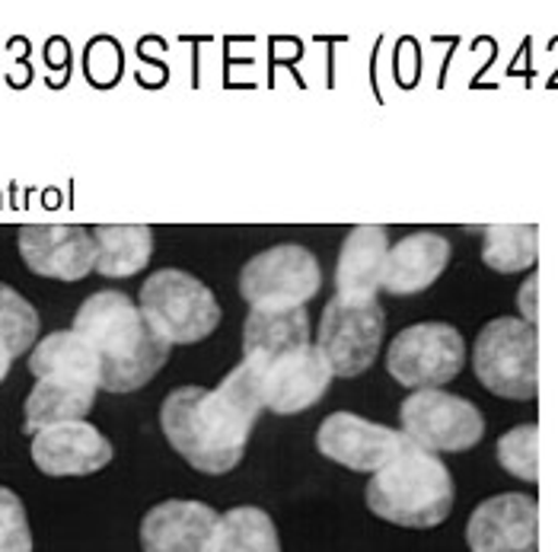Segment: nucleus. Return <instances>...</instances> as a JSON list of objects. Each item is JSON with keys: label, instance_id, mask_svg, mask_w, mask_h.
<instances>
[{"label": "nucleus", "instance_id": "obj_7", "mask_svg": "<svg viewBox=\"0 0 558 552\" xmlns=\"http://www.w3.org/2000/svg\"><path fill=\"white\" fill-rule=\"evenodd\" d=\"M466 364L463 333L450 323H415L387 348L389 377L409 389H440Z\"/></svg>", "mask_w": 558, "mask_h": 552}, {"label": "nucleus", "instance_id": "obj_16", "mask_svg": "<svg viewBox=\"0 0 558 552\" xmlns=\"http://www.w3.org/2000/svg\"><path fill=\"white\" fill-rule=\"evenodd\" d=\"M389 237L377 224L354 227L342 243L336 265V298L344 303H371L380 300L384 268H387Z\"/></svg>", "mask_w": 558, "mask_h": 552}, {"label": "nucleus", "instance_id": "obj_2", "mask_svg": "<svg viewBox=\"0 0 558 552\" xmlns=\"http://www.w3.org/2000/svg\"><path fill=\"white\" fill-rule=\"evenodd\" d=\"M77 336H84L102 364V389L134 393L157 377L170 358V341L163 339L141 307L122 291H96L74 313Z\"/></svg>", "mask_w": 558, "mask_h": 552}, {"label": "nucleus", "instance_id": "obj_19", "mask_svg": "<svg viewBox=\"0 0 558 552\" xmlns=\"http://www.w3.org/2000/svg\"><path fill=\"white\" fill-rule=\"evenodd\" d=\"M99 386L71 377H43L36 381L33 393L23 406V431L39 434L45 428L64 425V422H84L96 403Z\"/></svg>", "mask_w": 558, "mask_h": 552}, {"label": "nucleus", "instance_id": "obj_26", "mask_svg": "<svg viewBox=\"0 0 558 552\" xmlns=\"http://www.w3.org/2000/svg\"><path fill=\"white\" fill-rule=\"evenodd\" d=\"M0 552H33V530L23 499L0 485Z\"/></svg>", "mask_w": 558, "mask_h": 552}, {"label": "nucleus", "instance_id": "obj_27", "mask_svg": "<svg viewBox=\"0 0 558 552\" xmlns=\"http://www.w3.org/2000/svg\"><path fill=\"white\" fill-rule=\"evenodd\" d=\"M536 288H539V278H536V272H533V275H526V281H523V288H520V295H517L520 313H523V323H530V326H536Z\"/></svg>", "mask_w": 558, "mask_h": 552}, {"label": "nucleus", "instance_id": "obj_24", "mask_svg": "<svg viewBox=\"0 0 558 552\" xmlns=\"http://www.w3.org/2000/svg\"><path fill=\"white\" fill-rule=\"evenodd\" d=\"M0 339L13 358L39 345V313L16 288L0 281Z\"/></svg>", "mask_w": 558, "mask_h": 552}, {"label": "nucleus", "instance_id": "obj_6", "mask_svg": "<svg viewBox=\"0 0 558 552\" xmlns=\"http://www.w3.org/2000/svg\"><path fill=\"white\" fill-rule=\"evenodd\" d=\"M319 288V262L301 243L262 250L240 272V295L250 310H303Z\"/></svg>", "mask_w": 558, "mask_h": 552}, {"label": "nucleus", "instance_id": "obj_17", "mask_svg": "<svg viewBox=\"0 0 558 552\" xmlns=\"http://www.w3.org/2000/svg\"><path fill=\"white\" fill-rule=\"evenodd\" d=\"M450 240L430 230H418L389 247L380 291L396 298H412L428 291L450 262Z\"/></svg>", "mask_w": 558, "mask_h": 552}, {"label": "nucleus", "instance_id": "obj_11", "mask_svg": "<svg viewBox=\"0 0 558 552\" xmlns=\"http://www.w3.org/2000/svg\"><path fill=\"white\" fill-rule=\"evenodd\" d=\"M470 552H536L539 550V505L533 495L501 492L485 499L466 524Z\"/></svg>", "mask_w": 558, "mask_h": 552}, {"label": "nucleus", "instance_id": "obj_4", "mask_svg": "<svg viewBox=\"0 0 558 552\" xmlns=\"http://www.w3.org/2000/svg\"><path fill=\"white\" fill-rule=\"evenodd\" d=\"M137 307L170 345H195L220 326V303L215 291L182 268L154 272L141 285Z\"/></svg>", "mask_w": 558, "mask_h": 552}, {"label": "nucleus", "instance_id": "obj_9", "mask_svg": "<svg viewBox=\"0 0 558 552\" xmlns=\"http://www.w3.org/2000/svg\"><path fill=\"white\" fill-rule=\"evenodd\" d=\"M399 422L402 434L430 454L473 451L485 434V419L473 403L444 389H418L405 396Z\"/></svg>", "mask_w": 558, "mask_h": 552}, {"label": "nucleus", "instance_id": "obj_18", "mask_svg": "<svg viewBox=\"0 0 558 552\" xmlns=\"http://www.w3.org/2000/svg\"><path fill=\"white\" fill-rule=\"evenodd\" d=\"M310 345V316L303 310H250L243 326V361L258 368Z\"/></svg>", "mask_w": 558, "mask_h": 552}, {"label": "nucleus", "instance_id": "obj_15", "mask_svg": "<svg viewBox=\"0 0 558 552\" xmlns=\"http://www.w3.org/2000/svg\"><path fill=\"white\" fill-rule=\"evenodd\" d=\"M33 464L45 476H93L112 464V441L89 422H64L33 434Z\"/></svg>", "mask_w": 558, "mask_h": 552}, {"label": "nucleus", "instance_id": "obj_3", "mask_svg": "<svg viewBox=\"0 0 558 552\" xmlns=\"http://www.w3.org/2000/svg\"><path fill=\"white\" fill-rule=\"evenodd\" d=\"M364 499L367 508L387 524L430 530L450 517L457 489L447 464L409 441V447L392 464L371 476Z\"/></svg>", "mask_w": 558, "mask_h": 552}, {"label": "nucleus", "instance_id": "obj_21", "mask_svg": "<svg viewBox=\"0 0 558 552\" xmlns=\"http://www.w3.org/2000/svg\"><path fill=\"white\" fill-rule=\"evenodd\" d=\"M96 240V272L102 278H131L147 268L154 255V230L144 224H99Z\"/></svg>", "mask_w": 558, "mask_h": 552}, {"label": "nucleus", "instance_id": "obj_14", "mask_svg": "<svg viewBox=\"0 0 558 552\" xmlns=\"http://www.w3.org/2000/svg\"><path fill=\"white\" fill-rule=\"evenodd\" d=\"M220 514L205 502L170 499L144 514L141 550L144 552H211Z\"/></svg>", "mask_w": 558, "mask_h": 552}, {"label": "nucleus", "instance_id": "obj_13", "mask_svg": "<svg viewBox=\"0 0 558 552\" xmlns=\"http://www.w3.org/2000/svg\"><path fill=\"white\" fill-rule=\"evenodd\" d=\"M258 374H262V403L278 416H298L303 409L316 406L336 377L316 345H303L298 351L258 368Z\"/></svg>", "mask_w": 558, "mask_h": 552}, {"label": "nucleus", "instance_id": "obj_23", "mask_svg": "<svg viewBox=\"0 0 558 552\" xmlns=\"http://www.w3.org/2000/svg\"><path fill=\"white\" fill-rule=\"evenodd\" d=\"M539 255V230L533 224H492L482 233V262L501 275L533 268Z\"/></svg>", "mask_w": 558, "mask_h": 552}, {"label": "nucleus", "instance_id": "obj_12", "mask_svg": "<svg viewBox=\"0 0 558 552\" xmlns=\"http://www.w3.org/2000/svg\"><path fill=\"white\" fill-rule=\"evenodd\" d=\"M20 255L29 272L54 281H81L96 272L93 230L77 224H29L20 230Z\"/></svg>", "mask_w": 558, "mask_h": 552}, {"label": "nucleus", "instance_id": "obj_10", "mask_svg": "<svg viewBox=\"0 0 558 552\" xmlns=\"http://www.w3.org/2000/svg\"><path fill=\"white\" fill-rule=\"evenodd\" d=\"M316 447L323 457H329L344 469L380 472L409 447V437L402 434V428L396 431V428L377 425L354 412H332L316 431Z\"/></svg>", "mask_w": 558, "mask_h": 552}, {"label": "nucleus", "instance_id": "obj_8", "mask_svg": "<svg viewBox=\"0 0 558 552\" xmlns=\"http://www.w3.org/2000/svg\"><path fill=\"white\" fill-rule=\"evenodd\" d=\"M387 333V313L380 300L371 303H344L332 298L323 310L319 333H316V348L329 361L336 377H361L371 371V364L380 355Z\"/></svg>", "mask_w": 558, "mask_h": 552}, {"label": "nucleus", "instance_id": "obj_22", "mask_svg": "<svg viewBox=\"0 0 558 552\" xmlns=\"http://www.w3.org/2000/svg\"><path fill=\"white\" fill-rule=\"evenodd\" d=\"M211 552H281L278 527L268 511L236 505L220 514Z\"/></svg>", "mask_w": 558, "mask_h": 552}, {"label": "nucleus", "instance_id": "obj_5", "mask_svg": "<svg viewBox=\"0 0 558 552\" xmlns=\"http://www.w3.org/2000/svg\"><path fill=\"white\" fill-rule=\"evenodd\" d=\"M536 326L514 316L492 320L473 345L475 377L488 393L505 399L526 403L536 396Z\"/></svg>", "mask_w": 558, "mask_h": 552}, {"label": "nucleus", "instance_id": "obj_1", "mask_svg": "<svg viewBox=\"0 0 558 552\" xmlns=\"http://www.w3.org/2000/svg\"><path fill=\"white\" fill-rule=\"evenodd\" d=\"M262 409V374L253 361H240L215 389H172L160 409V428L189 467L223 476L246 457Z\"/></svg>", "mask_w": 558, "mask_h": 552}, {"label": "nucleus", "instance_id": "obj_20", "mask_svg": "<svg viewBox=\"0 0 558 552\" xmlns=\"http://www.w3.org/2000/svg\"><path fill=\"white\" fill-rule=\"evenodd\" d=\"M29 371H33L36 381H43V377H71V381L93 383V386L102 389L99 355L74 329H58V333L45 336L29 351Z\"/></svg>", "mask_w": 558, "mask_h": 552}, {"label": "nucleus", "instance_id": "obj_28", "mask_svg": "<svg viewBox=\"0 0 558 552\" xmlns=\"http://www.w3.org/2000/svg\"><path fill=\"white\" fill-rule=\"evenodd\" d=\"M10 364H13V351L3 345V339H0V381L10 374Z\"/></svg>", "mask_w": 558, "mask_h": 552}, {"label": "nucleus", "instance_id": "obj_25", "mask_svg": "<svg viewBox=\"0 0 558 552\" xmlns=\"http://www.w3.org/2000/svg\"><path fill=\"white\" fill-rule=\"evenodd\" d=\"M498 464L520 482L536 485L539 482V425L511 428L498 437Z\"/></svg>", "mask_w": 558, "mask_h": 552}]
</instances>
